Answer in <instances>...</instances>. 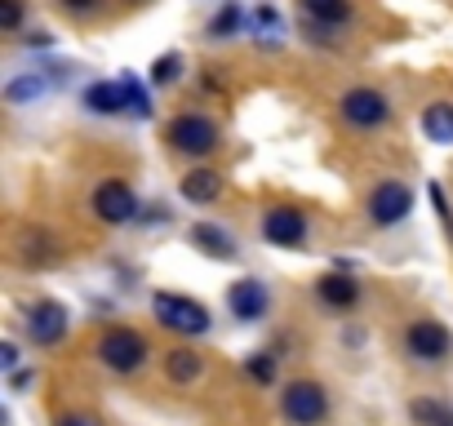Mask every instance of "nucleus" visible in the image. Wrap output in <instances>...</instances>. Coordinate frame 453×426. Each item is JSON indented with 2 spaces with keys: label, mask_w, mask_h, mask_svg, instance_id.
I'll list each match as a JSON object with an SVG mask.
<instances>
[{
  "label": "nucleus",
  "mask_w": 453,
  "mask_h": 426,
  "mask_svg": "<svg viewBox=\"0 0 453 426\" xmlns=\"http://www.w3.org/2000/svg\"><path fill=\"white\" fill-rule=\"evenodd\" d=\"M413 422L418 426H453V408L440 404V399H413Z\"/></svg>",
  "instance_id": "obj_21"
},
{
  "label": "nucleus",
  "mask_w": 453,
  "mask_h": 426,
  "mask_svg": "<svg viewBox=\"0 0 453 426\" xmlns=\"http://www.w3.org/2000/svg\"><path fill=\"white\" fill-rule=\"evenodd\" d=\"M58 426H98V417H89V413H72V417H63Z\"/></svg>",
  "instance_id": "obj_30"
},
{
  "label": "nucleus",
  "mask_w": 453,
  "mask_h": 426,
  "mask_svg": "<svg viewBox=\"0 0 453 426\" xmlns=\"http://www.w3.org/2000/svg\"><path fill=\"white\" fill-rule=\"evenodd\" d=\"M151 316H156L165 329H178V333H187V338L209 333V311H204L196 298H182V293H156V298H151Z\"/></svg>",
  "instance_id": "obj_1"
},
{
  "label": "nucleus",
  "mask_w": 453,
  "mask_h": 426,
  "mask_svg": "<svg viewBox=\"0 0 453 426\" xmlns=\"http://www.w3.org/2000/svg\"><path fill=\"white\" fill-rule=\"evenodd\" d=\"M280 413L294 426H320L325 413H329V395H325L320 382H289L285 395H280Z\"/></svg>",
  "instance_id": "obj_4"
},
{
  "label": "nucleus",
  "mask_w": 453,
  "mask_h": 426,
  "mask_svg": "<svg viewBox=\"0 0 453 426\" xmlns=\"http://www.w3.org/2000/svg\"><path fill=\"white\" fill-rule=\"evenodd\" d=\"M94 5H98V0H63V10H67V14H89Z\"/></svg>",
  "instance_id": "obj_29"
},
{
  "label": "nucleus",
  "mask_w": 453,
  "mask_h": 426,
  "mask_svg": "<svg viewBox=\"0 0 453 426\" xmlns=\"http://www.w3.org/2000/svg\"><path fill=\"white\" fill-rule=\"evenodd\" d=\"M263 236L280 249H294V245L307 240V218L298 209H267L263 213Z\"/></svg>",
  "instance_id": "obj_10"
},
{
  "label": "nucleus",
  "mask_w": 453,
  "mask_h": 426,
  "mask_svg": "<svg viewBox=\"0 0 453 426\" xmlns=\"http://www.w3.org/2000/svg\"><path fill=\"white\" fill-rule=\"evenodd\" d=\"M0 369H5V373H19V346H14V342L0 346Z\"/></svg>",
  "instance_id": "obj_28"
},
{
  "label": "nucleus",
  "mask_w": 453,
  "mask_h": 426,
  "mask_svg": "<svg viewBox=\"0 0 453 426\" xmlns=\"http://www.w3.org/2000/svg\"><path fill=\"white\" fill-rule=\"evenodd\" d=\"M45 89H50V80H45V76H19V80H10V85H5V103L23 107V103H36Z\"/></svg>",
  "instance_id": "obj_19"
},
{
  "label": "nucleus",
  "mask_w": 453,
  "mask_h": 426,
  "mask_svg": "<svg viewBox=\"0 0 453 426\" xmlns=\"http://www.w3.org/2000/svg\"><path fill=\"white\" fill-rule=\"evenodd\" d=\"M316 293H320L329 307H351V302L360 298V285H356L351 276H325V280L316 285Z\"/></svg>",
  "instance_id": "obj_17"
},
{
  "label": "nucleus",
  "mask_w": 453,
  "mask_h": 426,
  "mask_svg": "<svg viewBox=\"0 0 453 426\" xmlns=\"http://www.w3.org/2000/svg\"><path fill=\"white\" fill-rule=\"evenodd\" d=\"M63 333H67V307L63 302H36L27 311V338L36 346H54V342H63Z\"/></svg>",
  "instance_id": "obj_8"
},
{
  "label": "nucleus",
  "mask_w": 453,
  "mask_h": 426,
  "mask_svg": "<svg viewBox=\"0 0 453 426\" xmlns=\"http://www.w3.org/2000/svg\"><path fill=\"white\" fill-rule=\"evenodd\" d=\"M94 213L107 227H125V223L138 218V200H134V191L125 182H103L94 191Z\"/></svg>",
  "instance_id": "obj_6"
},
{
  "label": "nucleus",
  "mask_w": 453,
  "mask_h": 426,
  "mask_svg": "<svg viewBox=\"0 0 453 426\" xmlns=\"http://www.w3.org/2000/svg\"><path fill=\"white\" fill-rule=\"evenodd\" d=\"M303 10H307V19H316V23H325V27H342V23L351 19L347 0H303Z\"/></svg>",
  "instance_id": "obj_18"
},
{
  "label": "nucleus",
  "mask_w": 453,
  "mask_h": 426,
  "mask_svg": "<svg viewBox=\"0 0 453 426\" xmlns=\"http://www.w3.org/2000/svg\"><path fill=\"white\" fill-rule=\"evenodd\" d=\"M27 382H32V373H10V386H14V391H23Z\"/></svg>",
  "instance_id": "obj_31"
},
{
  "label": "nucleus",
  "mask_w": 453,
  "mask_h": 426,
  "mask_svg": "<svg viewBox=\"0 0 453 426\" xmlns=\"http://www.w3.org/2000/svg\"><path fill=\"white\" fill-rule=\"evenodd\" d=\"M409 209H413V191L404 182H382L373 195H369V218L378 227H395L409 218Z\"/></svg>",
  "instance_id": "obj_7"
},
{
  "label": "nucleus",
  "mask_w": 453,
  "mask_h": 426,
  "mask_svg": "<svg viewBox=\"0 0 453 426\" xmlns=\"http://www.w3.org/2000/svg\"><path fill=\"white\" fill-rule=\"evenodd\" d=\"M409 351H413L418 360H426V364H440V360L453 351V333H449L440 320H418V324L409 329Z\"/></svg>",
  "instance_id": "obj_9"
},
{
  "label": "nucleus",
  "mask_w": 453,
  "mask_h": 426,
  "mask_svg": "<svg viewBox=\"0 0 453 426\" xmlns=\"http://www.w3.org/2000/svg\"><path fill=\"white\" fill-rule=\"evenodd\" d=\"M226 307H232L236 320H263L267 316V289L258 280H236L232 289H226Z\"/></svg>",
  "instance_id": "obj_11"
},
{
  "label": "nucleus",
  "mask_w": 453,
  "mask_h": 426,
  "mask_svg": "<svg viewBox=\"0 0 453 426\" xmlns=\"http://www.w3.org/2000/svg\"><path fill=\"white\" fill-rule=\"evenodd\" d=\"M200 369H204V360H200L196 351H169V360H165V373H169L173 382H196Z\"/></svg>",
  "instance_id": "obj_20"
},
{
  "label": "nucleus",
  "mask_w": 453,
  "mask_h": 426,
  "mask_svg": "<svg viewBox=\"0 0 453 426\" xmlns=\"http://www.w3.org/2000/svg\"><path fill=\"white\" fill-rule=\"evenodd\" d=\"M191 245L200 249V254H209V258H218V262H236V240L226 236L222 227H213V223H196L191 227Z\"/></svg>",
  "instance_id": "obj_12"
},
{
  "label": "nucleus",
  "mask_w": 453,
  "mask_h": 426,
  "mask_svg": "<svg viewBox=\"0 0 453 426\" xmlns=\"http://www.w3.org/2000/svg\"><path fill=\"white\" fill-rule=\"evenodd\" d=\"M250 36H254L263 49H280V45H285V19L263 5V10L250 14Z\"/></svg>",
  "instance_id": "obj_14"
},
{
  "label": "nucleus",
  "mask_w": 453,
  "mask_h": 426,
  "mask_svg": "<svg viewBox=\"0 0 453 426\" xmlns=\"http://www.w3.org/2000/svg\"><path fill=\"white\" fill-rule=\"evenodd\" d=\"M245 369H250L258 382H272V377H276V360H272V355H250Z\"/></svg>",
  "instance_id": "obj_27"
},
{
  "label": "nucleus",
  "mask_w": 453,
  "mask_h": 426,
  "mask_svg": "<svg viewBox=\"0 0 453 426\" xmlns=\"http://www.w3.org/2000/svg\"><path fill=\"white\" fill-rule=\"evenodd\" d=\"M178 72H182V58H178V54H160V58L151 63V85H173Z\"/></svg>",
  "instance_id": "obj_25"
},
{
  "label": "nucleus",
  "mask_w": 453,
  "mask_h": 426,
  "mask_svg": "<svg viewBox=\"0 0 453 426\" xmlns=\"http://www.w3.org/2000/svg\"><path fill=\"white\" fill-rule=\"evenodd\" d=\"M98 355H103L107 369H116V373H134V369H142V360H147V338H142L138 329L116 324V329L103 333Z\"/></svg>",
  "instance_id": "obj_3"
},
{
  "label": "nucleus",
  "mask_w": 453,
  "mask_h": 426,
  "mask_svg": "<svg viewBox=\"0 0 453 426\" xmlns=\"http://www.w3.org/2000/svg\"><path fill=\"white\" fill-rule=\"evenodd\" d=\"M422 133H426L431 142L449 147V142H453V103H431V107L422 111Z\"/></svg>",
  "instance_id": "obj_16"
},
{
  "label": "nucleus",
  "mask_w": 453,
  "mask_h": 426,
  "mask_svg": "<svg viewBox=\"0 0 453 426\" xmlns=\"http://www.w3.org/2000/svg\"><path fill=\"white\" fill-rule=\"evenodd\" d=\"M23 262H27V267H45V262H54L50 240H45V236H23Z\"/></svg>",
  "instance_id": "obj_24"
},
{
  "label": "nucleus",
  "mask_w": 453,
  "mask_h": 426,
  "mask_svg": "<svg viewBox=\"0 0 453 426\" xmlns=\"http://www.w3.org/2000/svg\"><path fill=\"white\" fill-rule=\"evenodd\" d=\"M218 191H222V173L218 169H191L182 178V195L191 204H209V200H218Z\"/></svg>",
  "instance_id": "obj_15"
},
{
  "label": "nucleus",
  "mask_w": 453,
  "mask_h": 426,
  "mask_svg": "<svg viewBox=\"0 0 453 426\" xmlns=\"http://www.w3.org/2000/svg\"><path fill=\"white\" fill-rule=\"evenodd\" d=\"M241 23H250V19H245V10L236 5V0H226V5L218 10V19L209 23V36L226 41V36H236V27H241Z\"/></svg>",
  "instance_id": "obj_22"
},
{
  "label": "nucleus",
  "mask_w": 453,
  "mask_h": 426,
  "mask_svg": "<svg viewBox=\"0 0 453 426\" xmlns=\"http://www.w3.org/2000/svg\"><path fill=\"white\" fill-rule=\"evenodd\" d=\"M19 23H23V0H0V27L19 32Z\"/></svg>",
  "instance_id": "obj_26"
},
{
  "label": "nucleus",
  "mask_w": 453,
  "mask_h": 426,
  "mask_svg": "<svg viewBox=\"0 0 453 426\" xmlns=\"http://www.w3.org/2000/svg\"><path fill=\"white\" fill-rule=\"evenodd\" d=\"M85 107L94 116H120V111H129V94H125L120 80H98V85L85 89Z\"/></svg>",
  "instance_id": "obj_13"
},
{
  "label": "nucleus",
  "mask_w": 453,
  "mask_h": 426,
  "mask_svg": "<svg viewBox=\"0 0 453 426\" xmlns=\"http://www.w3.org/2000/svg\"><path fill=\"white\" fill-rule=\"evenodd\" d=\"M120 85H125V94H129V111L147 120V116H151V94L142 89V80L129 72V76H120Z\"/></svg>",
  "instance_id": "obj_23"
},
{
  "label": "nucleus",
  "mask_w": 453,
  "mask_h": 426,
  "mask_svg": "<svg viewBox=\"0 0 453 426\" xmlns=\"http://www.w3.org/2000/svg\"><path fill=\"white\" fill-rule=\"evenodd\" d=\"M218 125L209 120V116H196V111H187V116H173L169 120V142H173V151H182V156H213L218 151Z\"/></svg>",
  "instance_id": "obj_2"
},
{
  "label": "nucleus",
  "mask_w": 453,
  "mask_h": 426,
  "mask_svg": "<svg viewBox=\"0 0 453 426\" xmlns=\"http://www.w3.org/2000/svg\"><path fill=\"white\" fill-rule=\"evenodd\" d=\"M342 120L356 129H378L391 120V103L378 89H347L342 94Z\"/></svg>",
  "instance_id": "obj_5"
}]
</instances>
